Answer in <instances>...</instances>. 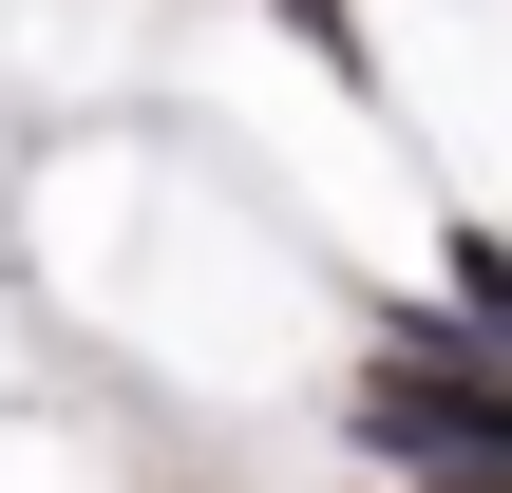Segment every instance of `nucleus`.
<instances>
[{"label":"nucleus","mask_w":512,"mask_h":493,"mask_svg":"<svg viewBox=\"0 0 512 493\" xmlns=\"http://www.w3.org/2000/svg\"><path fill=\"white\" fill-rule=\"evenodd\" d=\"M342 418H361V456H399L437 493H512V361L456 342V323H380L361 380H342Z\"/></svg>","instance_id":"f257e3e1"}]
</instances>
